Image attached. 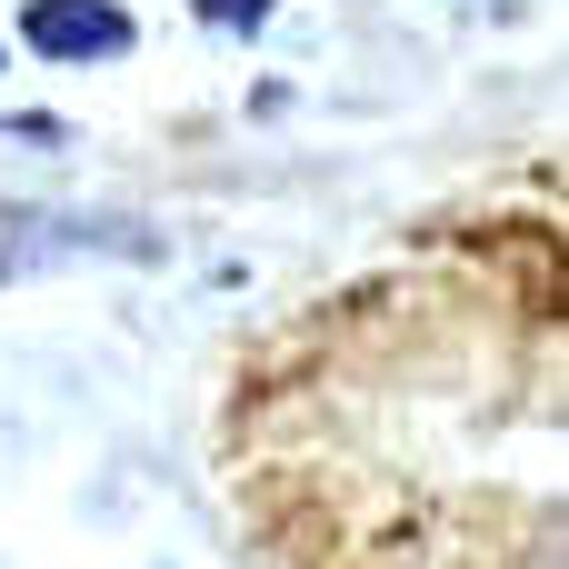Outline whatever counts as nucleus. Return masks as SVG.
Returning a JSON list of instances; mask_svg holds the SVG:
<instances>
[{
    "label": "nucleus",
    "instance_id": "nucleus-1",
    "mask_svg": "<svg viewBox=\"0 0 569 569\" xmlns=\"http://www.w3.org/2000/svg\"><path fill=\"white\" fill-rule=\"evenodd\" d=\"M240 480L280 569H569L550 230L440 240L300 320L240 400Z\"/></svg>",
    "mask_w": 569,
    "mask_h": 569
},
{
    "label": "nucleus",
    "instance_id": "nucleus-2",
    "mask_svg": "<svg viewBox=\"0 0 569 569\" xmlns=\"http://www.w3.org/2000/svg\"><path fill=\"white\" fill-rule=\"evenodd\" d=\"M20 30H30L40 60H110V50L130 40V20H120L110 0H30Z\"/></svg>",
    "mask_w": 569,
    "mask_h": 569
}]
</instances>
